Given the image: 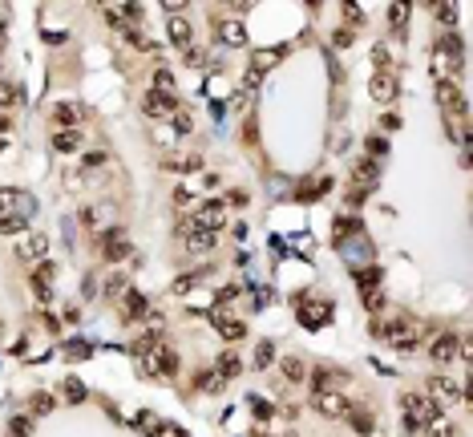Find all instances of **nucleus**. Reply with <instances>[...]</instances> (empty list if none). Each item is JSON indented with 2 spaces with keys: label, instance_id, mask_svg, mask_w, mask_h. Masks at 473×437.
<instances>
[{
  "label": "nucleus",
  "instance_id": "nucleus-33",
  "mask_svg": "<svg viewBox=\"0 0 473 437\" xmlns=\"http://www.w3.org/2000/svg\"><path fill=\"white\" fill-rule=\"evenodd\" d=\"M13 97H17V89H13L8 81L0 77V113H4V110H8V106H13Z\"/></svg>",
  "mask_w": 473,
  "mask_h": 437
},
{
  "label": "nucleus",
  "instance_id": "nucleus-17",
  "mask_svg": "<svg viewBox=\"0 0 473 437\" xmlns=\"http://www.w3.org/2000/svg\"><path fill=\"white\" fill-rule=\"evenodd\" d=\"M214 243H219V235H214V231H190V235H186V251H195V255H207Z\"/></svg>",
  "mask_w": 473,
  "mask_h": 437
},
{
  "label": "nucleus",
  "instance_id": "nucleus-32",
  "mask_svg": "<svg viewBox=\"0 0 473 437\" xmlns=\"http://www.w3.org/2000/svg\"><path fill=\"white\" fill-rule=\"evenodd\" d=\"M243 336H247V328H243L239 320H227V324H223V340H243Z\"/></svg>",
  "mask_w": 473,
  "mask_h": 437
},
{
  "label": "nucleus",
  "instance_id": "nucleus-14",
  "mask_svg": "<svg viewBox=\"0 0 473 437\" xmlns=\"http://www.w3.org/2000/svg\"><path fill=\"white\" fill-rule=\"evenodd\" d=\"M283 61V49H255L251 53V73H267V69H276Z\"/></svg>",
  "mask_w": 473,
  "mask_h": 437
},
{
  "label": "nucleus",
  "instance_id": "nucleus-21",
  "mask_svg": "<svg viewBox=\"0 0 473 437\" xmlns=\"http://www.w3.org/2000/svg\"><path fill=\"white\" fill-rule=\"evenodd\" d=\"M77 122H82V110H77L73 101L57 106V126H61V129H77Z\"/></svg>",
  "mask_w": 473,
  "mask_h": 437
},
{
  "label": "nucleus",
  "instance_id": "nucleus-27",
  "mask_svg": "<svg viewBox=\"0 0 473 437\" xmlns=\"http://www.w3.org/2000/svg\"><path fill=\"white\" fill-rule=\"evenodd\" d=\"M441 53H449V57H453V61H457V57H461V37H457V32H449V37H441Z\"/></svg>",
  "mask_w": 473,
  "mask_h": 437
},
{
  "label": "nucleus",
  "instance_id": "nucleus-40",
  "mask_svg": "<svg viewBox=\"0 0 473 437\" xmlns=\"http://www.w3.org/2000/svg\"><path fill=\"white\" fill-rule=\"evenodd\" d=\"M364 308H368V312L384 308V296H380V291H364Z\"/></svg>",
  "mask_w": 473,
  "mask_h": 437
},
{
  "label": "nucleus",
  "instance_id": "nucleus-16",
  "mask_svg": "<svg viewBox=\"0 0 473 437\" xmlns=\"http://www.w3.org/2000/svg\"><path fill=\"white\" fill-rule=\"evenodd\" d=\"M53 272H57L53 263H41V267H37V272H33V291H37V300H45V304H49V300H53V288H49Z\"/></svg>",
  "mask_w": 473,
  "mask_h": 437
},
{
  "label": "nucleus",
  "instance_id": "nucleus-8",
  "mask_svg": "<svg viewBox=\"0 0 473 437\" xmlns=\"http://www.w3.org/2000/svg\"><path fill=\"white\" fill-rule=\"evenodd\" d=\"M17 255L25 259V263H29V259H45L49 255V235H45V231H29V235L17 243Z\"/></svg>",
  "mask_w": 473,
  "mask_h": 437
},
{
  "label": "nucleus",
  "instance_id": "nucleus-37",
  "mask_svg": "<svg viewBox=\"0 0 473 437\" xmlns=\"http://www.w3.org/2000/svg\"><path fill=\"white\" fill-rule=\"evenodd\" d=\"M437 20H441V25H453V20H457V4H437Z\"/></svg>",
  "mask_w": 473,
  "mask_h": 437
},
{
  "label": "nucleus",
  "instance_id": "nucleus-44",
  "mask_svg": "<svg viewBox=\"0 0 473 437\" xmlns=\"http://www.w3.org/2000/svg\"><path fill=\"white\" fill-rule=\"evenodd\" d=\"M4 20H8V8H4V4H0V29H4Z\"/></svg>",
  "mask_w": 473,
  "mask_h": 437
},
{
  "label": "nucleus",
  "instance_id": "nucleus-45",
  "mask_svg": "<svg viewBox=\"0 0 473 437\" xmlns=\"http://www.w3.org/2000/svg\"><path fill=\"white\" fill-rule=\"evenodd\" d=\"M0 129H8V113H0Z\"/></svg>",
  "mask_w": 473,
  "mask_h": 437
},
{
  "label": "nucleus",
  "instance_id": "nucleus-20",
  "mask_svg": "<svg viewBox=\"0 0 473 437\" xmlns=\"http://www.w3.org/2000/svg\"><path fill=\"white\" fill-rule=\"evenodd\" d=\"M53 146H57L61 154H73V150L82 146V129H57V138H53Z\"/></svg>",
  "mask_w": 473,
  "mask_h": 437
},
{
  "label": "nucleus",
  "instance_id": "nucleus-1",
  "mask_svg": "<svg viewBox=\"0 0 473 437\" xmlns=\"http://www.w3.org/2000/svg\"><path fill=\"white\" fill-rule=\"evenodd\" d=\"M142 110H146V118H154V122H170V118L179 113V97L158 94V89H146V97H142Z\"/></svg>",
  "mask_w": 473,
  "mask_h": 437
},
{
  "label": "nucleus",
  "instance_id": "nucleus-39",
  "mask_svg": "<svg viewBox=\"0 0 473 437\" xmlns=\"http://www.w3.org/2000/svg\"><path fill=\"white\" fill-rule=\"evenodd\" d=\"M29 429H33L29 417H13V437H29Z\"/></svg>",
  "mask_w": 473,
  "mask_h": 437
},
{
  "label": "nucleus",
  "instance_id": "nucleus-3",
  "mask_svg": "<svg viewBox=\"0 0 473 437\" xmlns=\"http://www.w3.org/2000/svg\"><path fill=\"white\" fill-rule=\"evenodd\" d=\"M425 393H429V401L437 405V409H441V405H457V401H461V385L449 381V376H429Z\"/></svg>",
  "mask_w": 473,
  "mask_h": 437
},
{
  "label": "nucleus",
  "instance_id": "nucleus-2",
  "mask_svg": "<svg viewBox=\"0 0 473 437\" xmlns=\"http://www.w3.org/2000/svg\"><path fill=\"white\" fill-rule=\"evenodd\" d=\"M401 409H405V421H417L421 429L437 417V405L429 401L425 393H408V397H401Z\"/></svg>",
  "mask_w": 473,
  "mask_h": 437
},
{
  "label": "nucleus",
  "instance_id": "nucleus-47",
  "mask_svg": "<svg viewBox=\"0 0 473 437\" xmlns=\"http://www.w3.org/2000/svg\"><path fill=\"white\" fill-rule=\"evenodd\" d=\"M0 150H4V138H0Z\"/></svg>",
  "mask_w": 473,
  "mask_h": 437
},
{
  "label": "nucleus",
  "instance_id": "nucleus-23",
  "mask_svg": "<svg viewBox=\"0 0 473 437\" xmlns=\"http://www.w3.org/2000/svg\"><path fill=\"white\" fill-rule=\"evenodd\" d=\"M122 312H126V316H142V312H146V296H142V291H126V304H122Z\"/></svg>",
  "mask_w": 473,
  "mask_h": 437
},
{
  "label": "nucleus",
  "instance_id": "nucleus-19",
  "mask_svg": "<svg viewBox=\"0 0 473 437\" xmlns=\"http://www.w3.org/2000/svg\"><path fill=\"white\" fill-rule=\"evenodd\" d=\"M344 417H348V425H352V429H356L360 437H368V433H372V413H368V409H348Z\"/></svg>",
  "mask_w": 473,
  "mask_h": 437
},
{
  "label": "nucleus",
  "instance_id": "nucleus-13",
  "mask_svg": "<svg viewBox=\"0 0 473 437\" xmlns=\"http://www.w3.org/2000/svg\"><path fill=\"white\" fill-rule=\"evenodd\" d=\"M166 32H170V41L182 45V49H190V41H195V29H190L186 16H170V20H166Z\"/></svg>",
  "mask_w": 473,
  "mask_h": 437
},
{
  "label": "nucleus",
  "instance_id": "nucleus-4",
  "mask_svg": "<svg viewBox=\"0 0 473 437\" xmlns=\"http://www.w3.org/2000/svg\"><path fill=\"white\" fill-rule=\"evenodd\" d=\"M101 255L110 259V263H122V259L130 255V239H126V231H122V227L101 231Z\"/></svg>",
  "mask_w": 473,
  "mask_h": 437
},
{
  "label": "nucleus",
  "instance_id": "nucleus-24",
  "mask_svg": "<svg viewBox=\"0 0 473 437\" xmlns=\"http://www.w3.org/2000/svg\"><path fill=\"white\" fill-rule=\"evenodd\" d=\"M271 356H276V344H271V340H259V344H255V365H251V369H267Z\"/></svg>",
  "mask_w": 473,
  "mask_h": 437
},
{
  "label": "nucleus",
  "instance_id": "nucleus-35",
  "mask_svg": "<svg viewBox=\"0 0 473 437\" xmlns=\"http://www.w3.org/2000/svg\"><path fill=\"white\" fill-rule=\"evenodd\" d=\"M405 16H408V4H389V20L396 25V29L405 25Z\"/></svg>",
  "mask_w": 473,
  "mask_h": 437
},
{
  "label": "nucleus",
  "instance_id": "nucleus-5",
  "mask_svg": "<svg viewBox=\"0 0 473 437\" xmlns=\"http://www.w3.org/2000/svg\"><path fill=\"white\" fill-rule=\"evenodd\" d=\"M311 409H316L320 417H344L352 405H348L344 393H311Z\"/></svg>",
  "mask_w": 473,
  "mask_h": 437
},
{
  "label": "nucleus",
  "instance_id": "nucleus-10",
  "mask_svg": "<svg viewBox=\"0 0 473 437\" xmlns=\"http://www.w3.org/2000/svg\"><path fill=\"white\" fill-rule=\"evenodd\" d=\"M457 348H461V336H457V332H441V336L433 340V348H429V353H433L437 365H449V360L457 356Z\"/></svg>",
  "mask_w": 473,
  "mask_h": 437
},
{
  "label": "nucleus",
  "instance_id": "nucleus-26",
  "mask_svg": "<svg viewBox=\"0 0 473 437\" xmlns=\"http://www.w3.org/2000/svg\"><path fill=\"white\" fill-rule=\"evenodd\" d=\"M17 231H25V215H4L0 219V235H17Z\"/></svg>",
  "mask_w": 473,
  "mask_h": 437
},
{
  "label": "nucleus",
  "instance_id": "nucleus-36",
  "mask_svg": "<svg viewBox=\"0 0 473 437\" xmlns=\"http://www.w3.org/2000/svg\"><path fill=\"white\" fill-rule=\"evenodd\" d=\"M170 122H174V129H182V134H190V129H195V122H190V113H186V110H179Z\"/></svg>",
  "mask_w": 473,
  "mask_h": 437
},
{
  "label": "nucleus",
  "instance_id": "nucleus-42",
  "mask_svg": "<svg viewBox=\"0 0 473 437\" xmlns=\"http://www.w3.org/2000/svg\"><path fill=\"white\" fill-rule=\"evenodd\" d=\"M332 45H336V49H348V45H352V29H340L336 37H332Z\"/></svg>",
  "mask_w": 473,
  "mask_h": 437
},
{
  "label": "nucleus",
  "instance_id": "nucleus-25",
  "mask_svg": "<svg viewBox=\"0 0 473 437\" xmlns=\"http://www.w3.org/2000/svg\"><path fill=\"white\" fill-rule=\"evenodd\" d=\"M150 89H158V94H170V97H174V77H170V69H158Z\"/></svg>",
  "mask_w": 473,
  "mask_h": 437
},
{
  "label": "nucleus",
  "instance_id": "nucleus-30",
  "mask_svg": "<svg viewBox=\"0 0 473 437\" xmlns=\"http://www.w3.org/2000/svg\"><path fill=\"white\" fill-rule=\"evenodd\" d=\"M429 437H453V425H449L445 417H433L429 421Z\"/></svg>",
  "mask_w": 473,
  "mask_h": 437
},
{
  "label": "nucleus",
  "instance_id": "nucleus-15",
  "mask_svg": "<svg viewBox=\"0 0 473 437\" xmlns=\"http://www.w3.org/2000/svg\"><path fill=\"white\" fill-rule=\"evenodd\" d=\"M352 178H356V186H376L380 182V166H376V158H360L356 162V170H352Z\"/></svg>",
  "mask_w": 473,
  "mask_h": 437
},
{
  "label": "nucleus",
  "instance_id": "nucleus-34",
  "mask_svg": "<svg viewBox=\"0 0 473 437\" xmlns=\"http://www.w3.org/2000/svg\"><path fill=\"white\" fill-rule=\"evenodd\" d=\"M138 425H142V433H162V429H158V417H154V413H138Z\"/></svg>",
  "mask_w": 473,
  "mask_h": 437
},
{
  "label": "nucleus",
  "instance_id": "nucleus-31",
  "mask_svg": "<svg viewBox=\"0 0 473 437\" xmlns=\"http://www.w3.org/2000/svg\"><path fill=\"white\" fill-rule=\"evenodd\" d=\"M376 284H380V272H376V267H364V272H360V288L376 291Z\"/></svg>",
  "mask_w": 473,
  "mask_h": 437
},
{
  "label": "nucleus",
  "instance_id": "nucleus-22",
  "mask_svg": "<svg viewBox=\"0 0 473 437\" xmlns=\"http://www.w3.org/2000/svg\"><path fill=\"white\" fill-rule=\"evenodd\" d=\"M283 376H287V381H308L304 360H299V356H283Z\"/></svg>",
  "mask_w": 473,
  "mask_h": 437
},
{
  "label": "nucleus",
  "instance_id": "nucleus-9",
  "mask_svg": "<svg viewBox=\"0 0 473 437\" xmlns=\"http://www.w3.org/2000/svg\"><path fill=\"white\" fill-rule=\"evenodd\" d=\"M214 37H219L223 45H231V49L247 45V29H243V20H235V16H227V20H214Z\"/></svg>",
  "mask_w": 473,
  "mask_h": 437
},
{
  "label": "nucleus",
  "instance_id": "nucleus-6",
  "mask_svg": "<svg viewBox=\"0 0 473 437\" xmlns=\"http://www.w3.org/2000/svg\"><path fill=\"white\" fill-rule=\"evenodd\" d=\"M348 385H352V381H348V372H340V369H320L311 376V393H344Z\"/></svg>",
  "mask_w": 473,
  "mask_h": 437
},
{
  "label": "nucleus",
  "instance_id": "nucleus-12",
  "mask_svg": "<svg viewBox=\"0 0 473 437\" xmlns=\"http://www.w3.org/2000/svg\"><path fill=\"white\" fill-rule=\"evenodd\" d=\"M368 94L384 106V101H392L396 97V73H372V81H368Z\"/></svg>",
  "mask_w": 473,
  "mask_h": 437
},
{
  "label": "nucleus",
  "instance_id": "nucleus-18",
  "mask_svg": "<svg viewBox=\"0 0 473 437\" xmlns=\"http://www.w3.org/2000/svg\"><path fill=\"white\" fill-rule=\"evenodd\" d=\"M243 372V360L235 353H223L219 356V365H214V376H223V381H231V376H239Z\"/></svg>",
  "mask_w": 473,
  "mask_h": 437
},
{
  "label": "nucleus",
  "instance_id": "nucleus-11",
  "mask_svg": "<svg viewBox=\"0 0 473 437\" xmlns=\"http://www.w3.org/2000/svg\"><path fill=\"white\" fill-rule=\"evenodd\" d=\"M437 101L445 106V113H465V97L453 81H437Z\"/></svg>",
  "mask_w": 473,
  "mask_h": 437
},
{
  "label": "nucleus",
  "instance_id": "nucleus-46",
  "mask_svg": "<svg viewBox=\"0 0 473 437\" xmlns=\"http://www.w3.org/2000/svg\"><path fill=\"white\" fill-rule=\"evenodd\" d=\"M0 53H4V29H0Z\"/></svg>",
  "mask_w": 473,
  "mask_h": 437
},
{
  "label": "nucleus",
  "instance_id": "nucleus-41",
  "mask_svg": "<svg viewBox=\"0 0 473 437\" xmlns=\"http://www.w3.org/2000/svg\"><path fill=\"white\" fill-rule=\"evenodd\" d=\"M344 20H352V25H360V20H364V13H360V4H344Z\"/></svg>",
  "mask_w": 473,
  "mask_h": 437
},
{
  "label": "nucleus",
  "instance_id": "nucleus-7",
  "mask_svg": "<svg viewBox=\"0 0 473 437\" xmlns=\"http://www.w3.org/2000/svg\"><path fill=\"white\" fill-rule=\"evenodd\" d=\"M29 203H33V198H29L25 191H17V186H0V219H4V215H13V210L29 219V210H33Z\"/></svg>",
  "mask_w": 473,
  "mask_h": 437
},
{
  "label": "nucleus",
  "instance_id": "nucleus-43",
  "mask_svg": "<svg viewBox=\"0 0 473 437\" xmlns=\"http://www.w3.org/2000/svg\"><path fill=\"white\" fill-rule=\"evenodd\" d=\"M368 150H372V154H384V150H389V142H384V138H368Z\"/></svg>",
  "mask_w": 473,
  "mask_h": 437
},
{
  "label": "nucleus",
  "instance_id": "nucleus-38",
  "mask_svg": "<svg viewBox=\"0 0 473 437\" xmlns=\"http://www.w3.org/2000/svg\"><path fill=\"white\" fill-rule=\"evenodd\" d=\"M117 291H126V275H110V284H105V296L114 300Z\"/></svg>",
  "mask_w": 473,
  "mask_h": 437
},
{
  "label": "nucleus",
  "instance_id": "nucleus-29",
  "mask_svg": "<svg viewBox=\"0 0 473 437\" xmlns=\"http://www.w3.org/2000/svg\"><path fill=\"white\" fill-rule=\"evenodd\" d=\"M29 405H33V413H37V417L53 413V397H49V393H33V401H29Z\"/></svg>",
  "mask_w": 473,
  "mask_h": 437
},
{
  "label": "nucleus",
  "instance_id": "nucleus-28",
  "mask_svg": "<svg viewBox=\"0 0 473 437\" xmlns=\"http://www.w3.org/2000/svg\"><path fill=\"white\" fill-rule=\"evenodd\" d=\"M65 401H73V405L85 401V385L77 381V376H69V381H65Z\"/></svg>",
  "mask_w": 473,
  "mask_h": 437
}]
</instances>
